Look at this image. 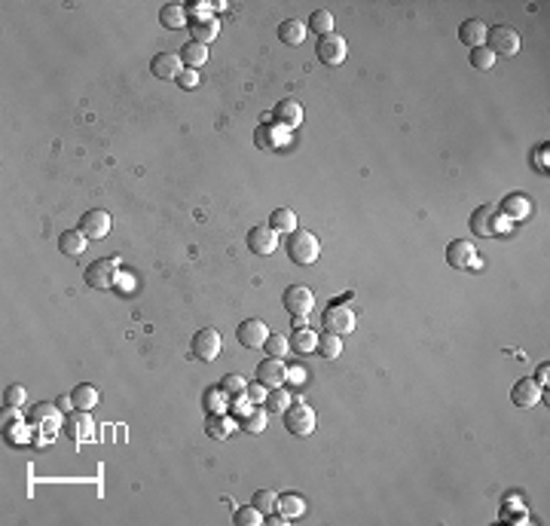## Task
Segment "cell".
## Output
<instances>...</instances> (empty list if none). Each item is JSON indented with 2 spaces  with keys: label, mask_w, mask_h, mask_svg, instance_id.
<instances>
[{
  "label": "cell",
  "mask_w": 550,
  "mask_h": 526,
  "mask_svg": "<svg viewBox=\"0 0 550 526\" xmlns=\"http://www.w3.org/2000/svg\"><path fill=\"white\" fill-rule=\"evenodd\" d=\"M287 257L300 266H312L321 257V242L315 239V233L309 230H294L287 239Z\"/></svg>",
  "instance_id": "cell-1"
},
{
  "label": "cell",
  "mask_w": 550,
  "mask_h": 526,
  "mask_svg": "<svg viewBox=\"0 0 550 526\" xmlns=\"http://www.w3.org/2000/svg\"><path fill=\"white\" fill-rule=\"evenodd\" d=\"M285 428L297 438H309L312 432H315V410H312L306 401L290 404L285 410Z\"/></svg>",
  "instance_id": "cell-2"
},
{
  "label": "cell",
  "mask_w": 550,
  "mask_h": 526,
  "mask_svg": "<svg viewBox=\"0 0 550 526\" xmlns=\"http://www.w3.org/2000/svg\"><path fill=\"white\" fill-rule=\"evenodd\" d=\"M487 46L495 52V56H516L520 46H523L520 31L511 28V25H495L487 34Z\"/></svg>",
  "instance_id": "cell-3"
},
{
  "label": "cell",
  "mask_w": 550,
  "mask_h": 526,
  "mask_svg": "<svg viewBox=\"0 0 550 526\" xmlns=\"http://www.w3.org/2000/svg\"><path fill=\"white\" fill-rule=\"evenodd\" d=\"M315 56H318V61L325 64V68H340V64L349 59V43L342 40L340 34H325V37H318Z\"/></svg>",
  "instance_id": "cell-4"
},
{
  "label": "cell",
  "mask_w": 550,
  "mask_h": 526,
  "mask_svg": "<svg viewBox=\"0 0 550 526\" xmlns=\"http://www.w3.org/2000/svg\"><path fill=\"white\" fill-rule=\"evenodd\" d=\"M447 263L452 270H471V266H480L477 248H474L471 239H452L447 245Z\"/></svg>",
  "instance_id": "cell-5"
},
{
  "label": "cell",
  "mask_w": 550,
  "mask_h": 526,
  "mask_svg": "<svg viewBox=\"0 0 550 526\" xmlns=\"http://www.w3.org/2000/svg\"><path fill=\"white\" fill-rule=\"evenodd\" d=\"M220 346H223V340L220 334L214 328H202L196 337H193L190 343V352H193V358H199V361H214L220 355Z\"/></svg>",
  "instance_id": "cell-6"
},
{
  "label": "cell",
  "mask_w": 550,
  "mask_h": 526,
  "mask_svg": "<svg viewBox=\"0 0 550 526\" xmlns=\"http://www.w3.org/2000/svg\"><path fill=\"white\" fill-rule=\"evenodd\" d=\"M355 313H352V306H342V303H333L327 313H325V330H330V334H337V337H346L355 330Z\"/></svg>",
  "instance_id": "cell-7"
},
{
  "label": "cell",
  "mask_w": 550,
  "mask_h": 526,
  "mask_svg": "<svg viewBox=\"0 0 550 526\" xmlns=\"http://www.w3.org/2000/svg\"><path fill=\"white\" fill-rule=\"evenodd\" d=\"M83 278L89 288H95V291H107V288H113V282H116V263L113 261H95V263L86 266Z\"/></svg>",
  "instance_id": "cell-8"
},
{
  "label": "cell",
  "mask_w": 550,
  "mask_h": 526,
  "mask_svg": "<svg viewBox=\"0 0 550 526\" xmlns=\"http://www.w3.org/2000/svg\"><path fill=\"white\" fill-rule=\"evenodd\" d=\"M77 230H80L89 242H98V239H104V236L111 233V214H107L104 208H92V211H86Z\"/></svg>",
  "instance_id": "cell-9"
},
{
  "label": "cell",
  "mask_w": 550,
  "mask_h": 526,
  "mask_svg": "<svg viewBox=\"0 0 550 526\" xmlns=\"http://www.w3.org/2000/svg\"><path fill=\"white\" fill-rule=\"evenodd\" d=\"M282 303L290 315H309L312 306H315V294H312L306 285H290V288H285Z\"/></svg>",
  "instance_id": "cell-10"
},
{
  "label": "cell",
  "mask_w": 550,
  "mask_h": 526,
  "mask_svg": "<svg viewBox=\"0 0 550 526\" xmlns=\"http://www.w3.org/2000/svg\"><path fill=\"white\" fill-rule=\"evenodd\" d=\"M266 337H269V328L260 318H245L239 325V330H235V340H239V346H245V349H263Z\"/></svg>",
  "instance_id": "cell-11"
},
{
  "label": "cell",
  "mask_w": 550,
  "mask_h": 526,
  "mask_svg": "<svg viewBox=\"0 0 550 526\" xmlns=\"http://www.w3.org/2000/svg\"><path fill=\"white\" fill-rule=\"evenodd\" d=\"M495 230H499V208L487 202V206H480L471 214V233L480 236V239H489V236H495Z\"/></svg>",
  "instance_id": "cell-12"
},
{
  "label": "cell",
  "mask_w": 550,
  "mask_h": 526,
  "mask_svg": "<svg viewBox=\"0 0 550 526\" xmlns=\"http://www.w3.org/2000/svg\"><path fill=\"white\" fill-rule=\"evenodd\" d=\"M285 377H287V368L282 358H263L257 364V383L266 385V389H278V385H285Z\"/></svg>",
  "instance_id": "cell-13"
},
{
  "label": "cell",
  "mask_w": 550,
  "mask_h": 526,
  "mask_svg": "<svg viewBox=\"0 0 550 526\" xmlns=\"http://www.w3.org/2000/svg\"><path fill=\"white\" fill-rule=\"evenodd\" d=\"M511 401L520 407V410H529V407H535L538 401H541V385H538L532 377L516 380L514 389H511Z\"/></svg>",
  "instance_id": "cell-14"
},
{
  "label": "cell",
  "mask_w": 550,
  "mask_h": 526,
  "mask_svg": "<svg viewBox=\"0 0 550 526\" xmlns=\"http://www.w3.org/2000/svg\"><path fill=\"white\" fill-rule=\"evenodd\" d=\"M248 248L260 257H269L275 248H278V239H275V230L269 223H260V227H251L248 233Z\"/></svg>",
  "instance_id": "cell-15"
},
{
  "label": "cell",
  "mask_w": 550,
  "mask_h": 526,
  "mask_svg": "<svg viewBox=\"0 0 550 526\" xmlns=\"http://www.w3.org/2000/svg\"><path fill=\"white\" fill-rule=\"evenodd\" d=\"M64 432H68V438H71L73 444L89 441L92 432H95L89 410H73V413H68V423H64Z\"/></svg>",
  "instance_id": "cell-16"
},
{
  "label": "cell",
  "mask_w": 550,
  "mask_h": 526,
  "mask_svg": "<svg viewBox=\"0 0 550 526\" xmlns=\"http://www.w3.org/2000/svg\"><path fill=\"white\" fill-rule=\"evenodd\" d=\"M190 40L193 43H202V46H208V43L220 34V19L218 16H202V19H190Z\"/></svg>",
  "instance_id": "cell-17"
},
{
  "label": "cell",
  "mask_w": 550,
  "mask_h": 526,
  "mask_svg": "<svg viewBox=\"0 0 550 526\" xmlns=\"http://www.w3.org/2000/svg\"><path fill=\"white\" fill-rule=\"evenodd\" d=\"M150 68H153V74L159 80H178L183 74V61H180L178 52H156L153 61H150Z\"/></svg>",
  "instance_id": "cell-18"
},
{
  "label": "cell",
  "mask_w": 550,
  "mask_h": 526,
  "mask_svg": "<svg viewBox=\"0 0 550 526\" xmlns=\"http://www.w3.org/2000/svg\"><path fill=\"white\" fill-rule=\"evenodd\" d=\"M273 120H275V126H282V128H297L300 123H303V104L294 101V98L278 101L275 111H273Z\"/></svg>",
  "instance_id": "cell-19"
},
{
  "label": "cell",
  "mask_w": 550,
  "mask_h": 526,
  "mask_svg": "<svg viewBox=\"0 0 550 526\" xmlns=\"http://www.w3.org/2000/svg\"><path fill=\"white\" fill-rule=\"evenodd\" d=\"M487 34H489V28H487V21H483V19H465L459 25V40L465 43V46H471V49L487 46Z\"/></svg>",
  "instance_id": "cell-20"
},
{
  "label": "cell",
  "mask_w": 550,
  "mask_h": 526,
  "mask_svg": "<svg viewBox=\"0 0 550 526\" xmlns=\"http://www.w3.org/2000/svg\"><path fill=\"white\" fill-rule=\"evenodd\" d=\"M499 214L508 221H526L532 214V202L523 196V193H508L499 206Z\"/></svg>",
  "instance_id": "cell-21"
},
{
  "label": "cell",
  "mask_w": 550,
  "mask_h": 526,
  "mask_svg": "<svg viewBox=\"0 0 550 526\" xmlns=\"http://www.w3.org/2000/svg\"><path fill=\"white\" fill-rule=\"evenodd\" d=\"M159 21H163V28L178 31L183 25H190V13H187V6L183 4H165L163 9H159Z\"/></svg>",
  "instance_id": "cell-22"
},
{
  "label": "cell",
  "mask_w": 550,
  "mask_h": 526,
  "mask_svg": "<svg viewBox=\"0 0 550 526\" xmlns=\"http://www.w3.org/2000/svg\"><path fill=\"white\" fill-rule=\"evenodd\" d=\"M86 245H89V239H86L80 230H64V233L58 236V251H61L64 257H80V254L86 251Z\"/></svg>",
  "instance_id": "cell-23"
},
{
  "label": "cell",
  "mask_w": 550,
  "mask_h": 526,
  "mask_svg": "<svg viewBox=\"0 0 550 526\" xmlns=\"http://www.w3.org/2000/svg\"><path fill=\"white\" fill-rule=\"evenodd\" d=\"M180 61H183V68H190V71H199L205 61H208V46H202V43H183L180 46Z\"/></svg>",
  "instance_id": "cell-24"
},
{
  "label": "cell",
  "mask_w": 550,
  "mask_h": 526,
  "mask_svg": "<svg viewBox=\"0 0 550 526\" xmlns=\"http://www.w3.org/2000/svg\"><path fill=\"white\" fill-rule=\"evenodd\" d=\"M278 40H282L285 46H300V43L306 40V25L300 19H285L282 25H278Z\"/></svg>",
  "instance_id": "cell-25"
},
{
  "label": "cell",
  "mask_w": 550,
  "mask_h": 526,
  "mask_svg": "<svg viewBox=\"0 0 550 526\" xmlns=\"http://www.w3.org/2000/svg\"><path fill=\"white\" fill-rule=\"evenodd\" d=\"M287 343L297 355H309V352H315V346H318V334L309 328H294V334H290Z\"/></svg>",
  "instance_id": "cell-26"
},
{
  "label": "cell",
  "mask_w": 550,
  "mask_h": 526,
  "mask_svg": "<svg viewBox=\"0 0 550 526\" xmlns=\"http://www.w3.org/2000/svg\"><path fill=\"white\" fill-rule=\"evenodd\" d=\"M233 428H235V423L226 413H211L208 423H205V432H208L214 441H226V438L233 435Z\"/></svg>",
  "instance_id": "cell-27"
},
{
  "label": "cell",
  "mask_w": 550,
  "mask_h": 526,
  "mask_svg": "<svg viewBox=\"0 0 550 526\" xmlns=\"http://www.w3.org/2000/svg\"><path fill=\"white\" fill-rule=\"evenodd\" d=\"M202 410H208L211 413H226L230 410V398L220 392V385H211V389H205L202 392Z\"/></svg>",
  "instance_id": "cell-28"
},
{
  "label": "cell",
  "mask_w": 550,
  "mask_h": 526,
  "mask_svg": "<svg viewBox=\"0 0 550 526\" xmlns=\"http://www.w3.org/2000/svg\"><path fill=\"white\" fill-rule=\"evenodd\" d=\"M71 398H73V407L77 410H92L95 404H98V389L89 383H80V385H73L71 389Z\"/></svg>",
  "instance_id": "cell-29"
},
{
  "label": "cell",
  "mask_w": 550,
  "mask_h": 526,
  "mask_svg": "<svg viewBox=\"0 0 550 526\" xmlns=\"http://www.w3.org/2000/svg\"><path fill=\"white\" fill-rule=\"evenodd\" d=\"M315 352H318V355L325 358V361L340 358V355H342V337H337V334H330V330H325V334L318 337Z\"/></svg>",
  "instance_id": "cell-30"
},
{
  "label": "cell",
  "mask_w": 550,
  "mask_h": 526,
  "mask_svg": "<svg viewBox=\"0 0 550 526\" xmlns=\"http://www.w3.org/2000/svg\"><path fill=\"white\" fill-rule=\"evenodd\" d=\"M278 511H282L287 520L303 517V514H306V499H303V496H297V492H287V496H278Z\"/></svg>",
  "instance_id": "cell-31"
},
{
  "label": "cell",
  "mask_w": 550,
  "mask_h": 526,
  "mask_svg": "<svg viewBox=\"0 0 550 526\" xmlns=\"http://www.w3.org/2000/svg\"><path fill=\"white\" fill-rule=\"evenodd\" d=\"M269 227H273L275 233H294L297 230V214L290 208H275L273 214H269Z\"/></svg>",
  "instance_id": "cell-32"
},
{
  "label": "cell",
  "mask_w": 550,
  "mask_h": 526,
  "mask_svg": "<svg viewBox=\"0 0 550 526\" xmlns=\"http://www.w3.org/2000/svg\"><path fill=\"white\" fill-rule=\"evenodd\" d=\"M251 505H254L257 511H260L263 517H269V514H275V511H278V496H275L273 490H257Z\"/></svg>",
  "instance_id": "cell-33"
},
{
  "label": "cell",
  "mask_w": 550,
  "mask_h": 526,
  "mask_svg": "<svg viewBox=\"0 0 550 526\" xmlns=\"http://www.w3.org/2000/svg\"><path fill=\"white\" fill-rule=\"evenodd\" d=\"M294 404V398H290V392L287 389H269V395H266V410H275V413H285L287 407Z\"/></svg>",
  "instance_id": "cell-34"
},
{
  "label": "cell",
  "mask_w": 550,
  "mask_h": 526,
  "mask_svg": "<svg viewBox=\"0 0 550 526\" xmlns=\"http://www.w3.org/2000/svg\"><path fill=\"white\" fill-rule=\"evenodd\" d=\"M242 432L248 435H263L266 432V410H260V407H254L248 416H242Z\"/></svg>",
  "instance_id": "cell-35"
},
{
  "label": "cell",
  "mask_w": 550,
  "mask_h": 526,
  "mask_svg": "<svg viewBox=\"0 0 550 526\" xmlns=\"http://www.w3.org/2000/svg\"><path fill=\"white\" fill-rule=\"evenodd\" d=\"M309 28L315 31L318 37H325V34H333V13L330 9H315L309 19Z\"/></svg>",
  "instance_id": "cell-36"
},
{
  "label": "cell",
  "mask_w": 550,
  "mask_h": 526,
  "mask_svg": "<svg viewBox=\"0 0 550 526\" xmlns=\"http://www.w3.org/2000/svg\"><path fill=\"white\" fill-rule=\"evenodd\" d=\"M220 392L226 395V398H235V395L248 392V383H245V377H239V373H226V377L220 380Z\"/></svg>",
  "instance_id": "cell-37"
},
{
  "label": "cell",
  "mask_w": 550,
  "mask_h": 526,
  "mask_svg": "<svg viewBox=\"0 0 550 526\" xmlns=\"http://www.w3.org/2000/svg\"><path fill=\"white\" fill-rule=\"evenodd\" d=\"M233 520H235V526H260L266 517H263V514L257 511L254 505H245V508H235Z\"/></svg>",
  "instance_id": "cell-38"
},
{
  "label": "cell",
  "mask_w": 550,
  "mask_h": 526,
  "mask_svg": "<svg viewBox=\"0 0 550 526\" xmlns=\"http://www.w3.org/2000/svg\"><path fill=\"white\" fill-rule=\"evenodd\" d=\"M471 64L477 71H492L495 68V52L489 46H477V49H471Z\"/></svg>",
  "instance_id": "cell-39"
},
{
  "label": "cell",
  "mask_w": 550,
  "mask_h": 526,
  "mask_svg": "<svg viewBox=\"0 0 550 526\" xmlns=\"http://www.w3.org/2000/svg\"><path fill=\"white\" fill-rule=\"evenodd\" d=\"M263 349H266L269 358H282L285 352L290 349V343H287V337H282V334H269L266 343H263Z\"/></svg>",
  "instance_id": "cell-40"
},
{
  "label": "cell",
  "mask_w": 550,
  "mask_h": 526,
  "mask_svg": "<svg viewBox=\"0 0 550 526\" xmlns=\"http://www.w3.org/2000/svg\"><path fill=\"white\" fill-rule=\"evenodd\" d=\"M278 144H285V138H278V132L273 126H260V128H257V147L269 150V147H278Z\"/></svg>",
  "instance_id": "cell-41"
},
{
  "label": "cell",
  "mask_w": 550,
  "mask_h": 526,
  "mask_svg": "<svg viewBox=\"0 0 550 526\" xmlns=\"http://www.w3.org/2000/svg\"><path fill=\"white\" fill-rule=\"evenodd\" d=\"M25 398H28V392H25V385H9V389L4 392V407H9V410H13V407H21L25 404Z\"/></svg>",
  "instance_id": "cell-42"
},
{
  "label": "cell",
  "mask_w": 550,
  "mask_h": 526,
  "mask_svg": "<svg viewBox=\"0 0 550 526\" xmlns=\"http://www.w3.org/2000/svg\"><path fill=\"white\" fill-rule=\"evenodd\" d=\"M230 410L242 420V416H248V413L254 410V401L248 398V392H245V395H235V398H230Z\"/></svg>",
  "instance_id": "cell-43"
},
{
  "label": "cell",
  "mask_w": 550,
  "mask_h": 526,
  "mask_svg": "<svg viewBox=\"0 0 550 526\" xmlns=\"http://www.w3.org/2000/svg\"><path fill=\"white\" fill-rule=\"evenodd\" d=\"M178 86H180V89H196V86H199V71L183 68V74L178 77Z\"/></svg>",
  "instance_id": "cell-44"
},
{
  "label": "cell",
  "mask_w": 550,
  "mask_h": 526,
  "mask_svg": "<svg viewBox=\"0 0 550 526\" xmlns=\"http://www.w3.org/2000/svg\"><path fill=\"white\" fill-rule=\"evenodd\" d=\"M56 407H58V404H37V407H34V413H31V423H34V425L43 423L46 416L56 413Z\"/></svg>",
  "instance_id": "cell-45"
},
{
  "label": "cell",
  "mask_w": 550,
  "mask_h": 526,
  "mask_svg": "<svg viewBox=\"0 0 550 526\" xmlns=\"http://www.w3.org/2000/svg\"><path fill=\"white\" fill-rule=\"evenodd\" d=\"M266 395H269L266 385H260V383L248 385V398H251V401H266Z\"/></svg>",
  "instance_id": "cell-46"
},
{
  "label": "cell",
  "mask_w": 550,
  "mask_h": 526,
  "mask_svg": "<svg viewBox=\"0 0 550 526\" xmlns=\"http://www.w3.org/2000/svg\"><path fill=\"white\" fill-rule=\"evenodd\" d=\"M285 380L294 383V385H300V383H306V370L300 368V364H297V368H287V377H285Z\"/></svg>",
  "instance_id": "cell-47"
},
{
  "label": "cell",
  "mask_w": 550,
  "mask_h": 526,
  "mask_svg": "<svg viewBox=\"0 0 550 526\" xmlns=\"http://www.w3.org/2000/svg\"><path fill=\"white\" fill-rule=\"evenodd\" d=\"M113 285H120L123 294H132V291H135V278H132V275H116Z\"/></svg>",
  "instance_id": "cell-48"
},
{
  "label": "cell",
  "mask_w": 550,
  "mask_h": 526,
  "mask_svg": "<svg viewBox=\"0 0 550 526\" xmlns=\"http://www.w3.org/2000/svg\"><path fill=\"white\" fill-rule=\"evenodd\" d=\"M538 385H547V380H550V364H541V368L535 370V377H532Z\"/></svg>",
  "instance_id": "cell-49"
},
{
  "label": "cell",
  "mask_w": 550,
  "mask_h": 526,
  "mask_svg": "<svg viewBox=\"0 0 550 526\" xmlns=\"http://www.w3.org/2000/svg\"><path fill=\"white\" fill-rule=\"evenodd\" d=\"M56 404L61 407V410H68V413H73V410H77V407H73V398H71V395H61V398H58Z\"/></svg>",
  "instance_id": "cell-50"
}]
</instances>
